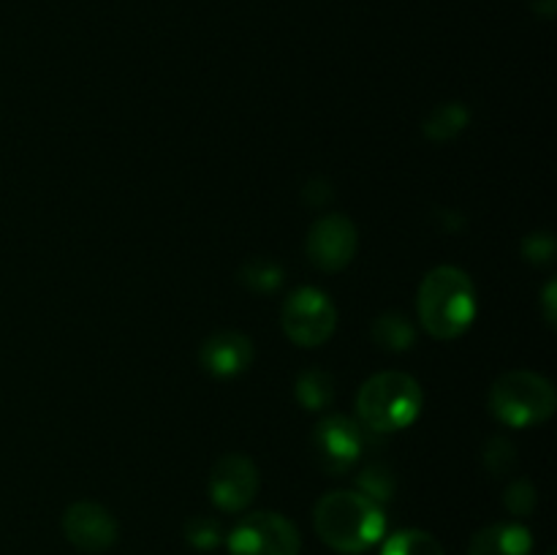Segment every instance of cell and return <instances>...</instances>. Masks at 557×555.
<instances>
[{"label": "cell", "instance_id": "4", "mask_svg": "<svg viewBox=\"0 0 557 555\" xmlns=\"http://www.w3.org/2000/svg\"><path fill=\"white\" fill-rule=\"evenodd\" d=\"M553 381L533 370H509L490 390V414L506 428H533L555 414Z\"/></svg>", "mask_w": 557, "mask_h": 555}, {"label": "cell", "instance_id": "16", "mask_svg": "<svg viewBox=\"0 0 557 555\" xmlns=\"http://www.w3.org/2000/svg\"><path fill=\"white\" fill-rule=\"evenodd\" d=\"M468 125V109L462 103H444L424 120V134L435 141H446Z\"/></svg>", "mask_w": 557, "mask_h": 555}, {"label": "cell", "instance_id": "3", "mask_svg": "<svg viewBox=\"0 0 557 555\" xmlns=\"http://www.w3.org/2000/svg\"><path fill=\"white\" fill-rule=\"evenodd\" d=\"M422 386L400 370L375 373L359 386L357 414L364 428L375 433H397L417 422L422 411Z\"/></svg>", "mask_w": 557, "mask_h": 555}, {"label": "cell", "instance_id": "7", "mask_svg": "<svg viewBox=\"0 0 557 555\" xmlns=\"http://www.w3.org/2000/svg\"><path fill=\"white\" fill-rule=\"evenodd\" d=\"M210 498L223 511H243L259 493V468L250 457L232 452L223 455L210 471Z\"/></svg>", "mask_w": 557, "mask_h": 555}, {"label": "cell", "instance_id": "6", "mask_svg": "<svg viewBox=\"0 0 557 555\" xmlns=\"http://www.w3.org/2000/svg\"><path fill=\"white\" fill-rule=\"evenodd\" d=\"M228 555H299L297 526L277 511H253L232 528Z\"/></svg>", "mask_w": 557, "mask_h": 555}, {"label": "cell", "instance_id": "19", "mask_svg": "<svg viewBox=\"0 0 557 555\" xmlns=\"http://www.w3.org/2000/svg\"><path fill=\"white\" fill-rule=\"evenodd\" d=\"M506 506H509V511H515V515H528V511L536 506V493L531 490V484H515V488L506 493Z\"/></svg>", "mask_w": 557, "mask_h": 555}, {"label": "cell", "instance_id": "5", "mask_svg": "<svg viewBox=\"0 0 557 555\" xmlns=\"http://www.w3.org/2000/svg\"><path fill=\"white\" fill-rule=\"evenodd\" d=\"M281 326L292 343L302 348L324 346L337 326V310L321 288H297L281 310Z\"/></svg>", "mask_w": 557, "mask_h": 555}, {"label": "cell", "instance_id": "15", "mask_svg": "<svg viewBox=\"0 0 557 555\" xmlns=\"http://www.w3.org/2000/svg\"><path fill=\"white\" fill-rule=\"evenodd\" d=\"M294 392H297L299 403H302L305 408L321 411V408L330 406L332 397H335V384H332V379L324 370H308V373H302L297 379V390Z\"/></svg>", "mask_w": 557, "mask_h": 555}, {"label": "cell", "instance_id": "2", "mask_svg": "<svg viewBox=\"0 0 557 555\" xmlns=\"http://www.w3.org/2000/svg\"><path fill=\"white\" fill-rule=\"evenodd\" d=\"M417 313L435 341H457L476 319V286L460 267L441 264L419 283Z\"/></svg>", "mask_w": 557, "mask_h": 555}, {"label": "cell", "instance_id": "17", "mask_svg": "<svg viewBox=\"0 0 557 555\" xmlns=\"http://www.w3.org/2000/svg\"><path fill=\"white\" fill-rule=\"evenodd\" d=\"M185 539L196 550H215L221 544V526L215 520H210V517H194L185 526Z\"/></svg>", "mask_w": 557, "mask_h": 555}, {"label": "cell", "instance_id": "1", "mask_svg": "<svg viewBox=\"0 0 557 555\" xmlns=\"http://www.w3.org/2000/svg\"><path fill=\"white\" fill-rule=\"evenodd\" d=\"M313 526L326 547L343 555H359L384 539L386 515L379 501L362 490H332L315 504Z\"/></svg>", "mask_w": 557, "mask_h": 555}, {"label": "cell", "instance_id": "9", "mask_svg": "<svg viewBox=\"0 0 557 555\" xmlns=\"http://www.w3.org/2000/svg\"><path fill=\"white\" fill-rule=\"evenodd\" d=\"M313 446L319 466L330 473H343L359 460L362 452V428L343 414H326L313 430Z\"/></svg>", "mask_w": 557, "mask_h": 555}, {"label": "cell", "instance_id": "18", "mask_svg": "<svg viewBox=\"0 0 557 555\" xmlns=\"http://www.w3.org/2000/svg\"><path fill=\"white\" fill-rule=\"evenodd\" d=\"M250 275H253V281H250V286L253 288H261V292H270V288H277L281 286V267L270 264V261H253V264H248Z\"/></svg>", "mask_w": 557, "mask_h": 555}, {"label": "cell", "instance_id": "14", "mask_svg": "<svg viewBox=\"0 0 557 555\" xmlns=\"http://www.w3.org/2000/svg\"><path fill=\"white\" fill-rule=\"evenodd\" d=\"M381 555H444V547L433 533L406 528V531H397L386 539Z\"/></svg>", "mask_w": 557, "mask_h": 555}, {"label": "cell", "instance_id": "10", "mask_svg": "<svg viewBox=\"0 0 557 555\" xmlns=\"http://www.w3.org/2000/svg\"><path fill=\"white\" fill-rule=\"evenodd\" d=\"M63 533L82 553H103L117 542V520L96 501H76L63 515Z\"/></svg>", "mask_w": 557, "mask_h": 555}, {"label": "cell", "instance_id": "8", "mask_svg": "<svg viewBox=\"0 0 557 555\" xmlns=\"http://www.w3.org/2000/svg\"><path fill=\"white\" fill-rule=\"evenodd\" d=\"M359 234L357 226L351 223V218L341 215V212H332V215L319 218V221L310 226L308 234V256L315 267L326 272H337L343 267L351 264V259L357 256Z\"/></svg>", "mask_w": 557, "mask_h": 555}, {"label": "cell", "instance_id": "12", "mask_svg": "<svg viewBox=\"0 0 557 555\" xmlns=\"http://www.w3.org/2000/svg\"><path fill=\"white\" fill-rule=\"evenodd\" d=\"M533 536L520 522H495L471 539L468 555H531Z\"/></svg>", "mask_w": 557, "mask_h": 555}, {"label": "cell", "instance_id": "13", "mask_svg": "<svg viewBox=\"0 0 557 555\" xmlns=\"http://www.w3.org/2000/svg\"><path fill=\"white\" fill-rule=\"evenodd\" d=\"M373 341L381 348H389V351H406L417 341V332H413L411 321L400 313H384L381 319H375L373 324Z\"/></svg>", "mask_w": 557, "mask_h": 555}, {"label": "cell", "instance_id": "11", "mask_svg": "<svg viewBox=\"0 0 557 555\" xmlns=\"http://www.w3.org/2000/svg\"><path fill=\"white\" fill-rule=\"evenodd\" d=\"M199 357L205 370H210L212 375H218V379H232V375H239L243 370H248L253 365L256 348L253 341L248 335H243V332L223 330L207 337Z\"/></svg>", "mask_w": 557, "mask_h": 555}]
</instances>
